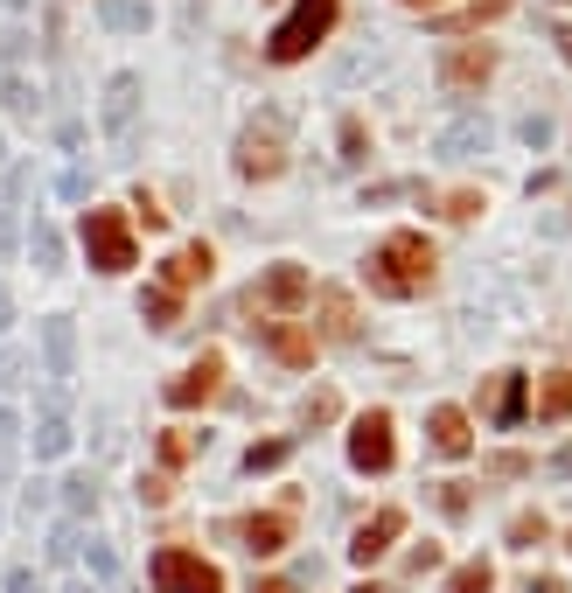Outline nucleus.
I'll return each instance as SVG.
<instances>
[{"mask_svg": "<svg viewBox=\"0 0 572 593\" xmlns=\"http://www.w3.org/2000/svg\"><path fill=\"white\" fill-rule=\"evenodd\" d=\"M363 147H371V140H363V119H343V161L349 168L363 161Z\"/></svg>", "mask_w": 572, "mask_h": 593, "instance_id": "f704fd0d", "label": "nucleus"}, {"mask_svg": "<svg viewBox=\"0 0 572 593\" xmlns=\"http://www.w3.org/2000/svg\"><path fill=\"white\" fill-rule=\"evenodd\" d=\"M356 593H384V586H356Z\"/></svg>", "mask_w": 572, "mask_h": 593, "instance_id": "5fc2aeb1", "label": "nucleus"}, {"mask_svg": "<svg viewBox=\"0 0 572 593\" xmlns=\"http://www.w3.org/2000/svg\"><path fill=\"white\" fill-rule=\"evenodd\" d=\"M175 315H181V294H168V287H147L140 294V322L147 328H175Z\"/></svg>", "mask_w": 572, "mask_h": 593, "instance_id": "5701e85b", "label": "nucleus"}, {"mask_svg": "<svg viewBox=\"0 0 572 593\" xmlns=\"http://www.w3.org/2000/svg\"><path fill=\"white\" fill-rule=\"evenodd\" d=\"M475 210H482V196H475V189H454V196H447V217H454V224H467Z\"/></svg>", "mask_w": 572, "mask_h": 593, "instance_id": "4c0bfd02", "label": "nucleus"}, {"mask_svg": "<svg viewBox=\"0 0 572 593\" xmlns=\"http://www.w3.org/2000/svg\"><path fill=\"white\" fill-rule=\"evenodd\" d=\"M279 168H286V112L273 106L266 119H252L238 134V175L245 182H273Z\"/></svg>", "mask_w": 572, "mask_h": 593, "instance_id": "7ed1b4c3", "label": "nucleus"}, {"mask_svg": "<svg viewBox=\"0 0 572 593\" xmlns=\"http://www.w3.org/2000/svg\"><path fill=\"white\" fill-rule=\"evenodd\" d=\"M29 251H36V266H63V238H57V224H42V217H36Z\"/></svg>", "mask_w": 572, "mask_h": 593, "instance_id": "393cba45", "label": "nucleus"}, {"mask_svg": "<svg viewBox=\"0 0 572 593\" xmlns=\"http://www.w3.org/2000/svg\"><path fill=\"white\" fill-rule=\"evenodd\" d=\"M14 384H29V356L0 349V392H14Z\"/></svg>", "mask_w": 572, "mask_h": 593, "instance_id": "2f4dec72", "label": "nucleus"}, {"mask_svg": "<svg viewBox=\"0 0 572 593\" xmlns=\"http://www.w3.org/2000/svg\"><path fill=\"white\" fill-rule=\"evenodd\" d=\"M315 315H322V343H356V300L343 287H322Z\"/></svg>", "mask_w": 572, "mask_h": 593, "instance_id": "f3484780", "label": "nucleus"}, {"mask_svg": "<svg viewBox=\"0 0 572 593\" xmlns=\"http://www.w3.org/2000/svg\"><path fill=\"white\" fill-rule=\"evenodd\" d=\"M489 147V119H454L447 134L433 140V154H447V161H467V154H482Z\"/></svg>", "mask_w": 572, "mask_h": 593, "instance_id": "6ab92c4d", "label": "nucleus"}, {"mask_svg": "<svg viewBox=\"0 0 572 593\" xmlns=\"http://www.w3.org/2000/svg\"><path fill=\"white\" fill-rule=\"evenodd\" d=\"M134 119H140V77L119 70L112 85H106V134L126 147V140H134Z\"/></svg>", "mask_w": 572, "mask_h": 593, "instance_id": "9d476101", "label": "nucleus"}, {"mask_svg": "<svg viewBox=\"0 0 572 593\" xmlns=\"http://www.w3.org/2000/svg\"><path fill=\"white\" fill-rule=\"evenodd\" d=\"M57 454H70V419L63 412H42L36 419V461H57Z\"/></svg>", "mask_w": 572, "mask_h": 593, "instance_id": "4be33fe9", "label": "nucleus"}, {"mask_svg": "<svg viewBox=\"0 0 572 593\" xmlns=\"http://www.w3.org/2000/svg\"><path fill=\"white\" fill-rule=\"evenodd\" d=\"M134 210H140V224H147V230H161V224H168V210H161V202H154V196H140Z\"/></svg>", "mask_w": 572, "mask_h": 593, "instance_id": "79ce46f5", "label": "nucleus"}, {"mask_svg": "<svg viewBox=\"0 0 572 593\" xmlns=\"http://www.w3.org/2000/svg\"><path fill=\"white\" fill-rule=\"evenodd\" d=\"M0 154H8V147H0Z\"/></svg>", "mask_w": 572, "mask_h": 593, "instance_id": "13d9d810", "label": "nucleus"}, {"mask_svg": "<svg viewBox=\"0 0 572 593\" xmlns=\"http://www.w3.org/2000/svg\"><path fill=\"white\" fill-rule=\"evenodd\" d=\"M398 196H420V182H377L371 196H363V210H371V202H398Z\"/></svg>", "mask_w": 572, "mask_h": 593, "instance_id": "ea45409f", "label": "nucleus"}, {"mask_svg": "<svg viewBox=\"0 0 572 593\" xmlns=\"http://www.w3.org/2000/svg\"><path fill=\"white\" fill-rule=\"evenodd\" d=\"M398 8H440V0H398Z\"/></svg>", "mask_w": 572, "mask_h": 593, "instance_id": "864d4df0", "label": "nucleus"}, {"mask_svg": "<svg viewBox=\"0 0 572 593\" xmlns=\"http://www.w3.org/2000/svg\"><path fill=\"white\" fill-rule=\"evenodd\" d=\"M8 328H14V294L0 287V335H8Z\"/></svg>", "mask_w": 572, "mask_h": 593, "instance_id": "c03bdc74", "label": "nucleus"}, {"mask_svg": "<svg viewBox=\"0 0 572 593\" xmlns=\"http://www.w3.org/2000/svg\"><path fill=\"white\" fill-rule=\"evenodd\" d=\"M552 468H559V475H572V447H565V454H559V461H552Z\"/></svg>", "mask_w": 572, "mask_h": 593, "instance_id": "3c124183", "label": "nucleus"}, {"mask_svg": "<svg viewBox=\"0 0 572 593\" xmlns=\"http://www.w3.org/2000/svg\"><path fill=\"white\" fill-rule=\"evenodd\" d=\"M552 42H559V57L572 63V29H552Z\"/></svg>", "mask_w": 572, "mask_h": 593, "instance_id": "49530a36", "label": "nucleus"}, {"mask_svg": "<svg viewBox=\"0 0 572 593\" xmlns=\"http://www.w3.org/2000/svg\"><path fill=\"white\" fill-rule=\"evenodd\" d=\"M335 412H343V398H335V392H315V398L300 405V419H307V426H328Z\"/></svg>", "mask_w": 572, "mask_h": 593, "instance_id": "c756f323", "label": "nucleus"}, {"mask_svg": "<svg viewBox=\"0 0 572 593\" xmlns=\"http://www.w3.org/2000/svg\"><path fill=\"white\" fill-rule=\"evenodd\" d=\"M85 559H91V580H112V573H119V552H112V545H98V537L85 545Z\"/></svg>", "mask_w": 572, "mask_h": 593, "instance_id": "473e14b6", "label": "nucleus"}, {"mask_svg": "<svg viewBox=\"0 0 572 593\" xmlns=\"http://www.w3.org/2000/svg\"><path fill=\"white\" fill-rule=\"evenodd\" d=\"M42 356H49V384H63L77 377V328H70V315H49L42 322Z\"/></svg>", "mask_w": 572, "mask_h": 593, "instance_id": "f8f14e48", "label": "nucleus"}, {"mask_svg": "<svg viewBox=\"0 0 572 593\" xmlns=\"http://www.w3.org/2000/svg\"><path fill=\"white\" fill-rule=\"evenodd\" d=\"M85 251L98 273H126L134 266V224L119 210H85Z\"/></svg>", "mask_w": 572, "mask_h": 593, "instance_id": "39448f33", "label": "nucleus"}, {"mask_svg": "<svg viewBox=\"0 0 572 593\" xmlns=\"http://www.w3.org/2000/svg\"><path fill=\"white\" fill-rule=\"evenodd\" d=\"M565 8H572V0H565Z\"/></svg>", "mask_w": 572, "mask_h": 593, "instance_id": "4d7b16f0", "label": "nucleus"}, {"mask_svg": "<svg viewBox=\"0 0 572 593\" xmlns=\"http://www.w3.org/2000/svg\"><path fill=\"white\" fill-rule=\"evenodd\" d=\"M168 496H175V482H168V475H147V482H140V503H154V510H161Z\"/></svg>", "mask_w": 572, "mask_h": 593, "instance_id": "a19ab883", "label": "nucleus"}, {"mask_svg": "<svg viewBox=\"0 0 572 593\" xmlns=\"http://www.w3.org/2000/svg\"><path fill=\"white\" fill-rule=\"evenodd\" d=\"M210 266H217V251L196 238V245H181L175 259L161 266V287H168V294H189V287H203V279H210Z\"/></svg>", "mask_w": 572, "mask_h": 593, "instance_id": "ddd939ff", "label": "nucleus"}, {"mask_svg": "<svg viewBox=\"0 0 572 593\" xmlns=\"http://www.w3.org/2000/svg\"><path fill=\"white\" fill-rule=\"evenodd\" d=\"M516 140H524V147H552V119H544V112H531L524 126H516Z\"/></svg>", "mask_w": 572, "mask_h": 593, "instance_id": "72a5a7b5", "label": "nucleus"}, {"mask_svg": "<svg viewBox=\"0 0 572 593\" xmlns=\"http://www.w3.org/2000/svg\"><path fill=\"white\" fill-rule=\"evenodd\" d=\"M489 586H496V573H489V565H482V559H467V565H461V573L447 580V593H489Z\"/></svg>", "mask_w": 572, "mask_h": 593, "instance_id": "c85d7f7f", "label": "nucleus"}, {"mask_svg": "<svg viewBox=\"0 0 572 593\" xmlns=\"http://www.w3.org/2000/svg\"><path fill=\"white\" fill-rule=\"evenodd\" d=\"M544 531H552V524H544L538 510H524V517H510V545H516V552H538V545H544Z\"/></svg>", "mask_w": 572, "mask_h": 593, "instance_id": "bb28decb", "label": "nucleus"}, {"mask_svg": "<svg viewBox=\"0 0 572 593\" xmlns=\"http://www.w3.org/2000/svg\"><path fill=\"white\" fill-rule=\"evenodd\" d=\"M252 593H294V586H286V580H258Z\"/></svg>", "mask_w": 572, "mask_h": 593, "instance_id": "de8ad7c7", "label": "nucleus"}, {"mask_svg": "<svg viewBox=\"0 0 572 593\" xmlns=\"http://www.w3.org/2000/svg\"><path fill=\"white\" fill-rule=\"evenodd\" d=\"M524 593H559V580H531V586H524Z\"/></svg>", "mask_w": 572, "mask_h": 593, "instance_id": "8fccbe9b", "label": "nucleus"}, {"mask_svg": "<svg viewBox=\"0 0 572 593\" xmlns=\"http://www.w3.org/2000/svg\"><path fill=\"white\" fill-rule=\"evenodd\" d=\"M426 447L440 461H461L467 447H475V433H467V412L461 405H433V419H426Z\"/></svg>", "mask_w": 572, "mask_h": 593, "instance_id": "9b49d317", "label": "nucleus"}, {"mask_svg": "<svg viewBox=\"0 0 572 593\" xmlns=\"http://www.w3.org/2000/svg\"><path fill=\"white\" fill-rule=\"evenodd\" d=\"M63 593H98V586H85V580H70V586H63Z\"/></svg>", "mask_w": 572, "mask_h": 593, "instance_id": "603ef678", "label": "nucleus"}, {"mask_svg": "<svg viewBox=\"0 0 572 593\" xmlns=\"http://www.w3.org/2000/svg\"><path fill=\"white\" fill-rule=\"evenodd\" d=\"M503 8H510V0H461V8L440 14V29H475V21H496Z\"/></svg>", "mask_w": 572, "mask_h": 593, "instance_id": "b1692460", "label": "nucleus"}, {"mask_svg": "<svg viewBox=\"0 0 572 593\" xmlns=\"http://www.w3.org/2000/svg\"><path fill=\"white\" fill-rule=\"evenodd\" d=\"M433 238L426 230H392L371 259H363V279H371V294L384 300H412V294H426L433 287Z\"/></svg>", "mask_w": 572, "mask_h": 593, "instance_id": "f257e3e1", "label": "nucleus"}, {"mask_svg": "<svg viewBox=\"0 0 572 593\" xmlns=\"http://www.w3.org/2000/svg\"><path fill=\"white\" fill-rule=\"evenodd\" d=\"M196 454V433H161V461H189Z\"/></svg>", "mask_w": 572, "mask_h": 593, "instance_id": "58836bf2", "label": "nucleus"}, {"mask_svg": "<svg viewBox=\"0 0 572 593\" xmlns=\"http://www.w3.org/2000/svg\"><path fill=\"white\" fill-rule=\"evenodd\" d=\"M14 245V217H0V251H8Z\"/></svg>", "mask_w": 572, "mask_h": 593, "instance_id": "09e8293b", "label": "nucleus"}, {"mask_svg": "<svg viewBox=\"0 0 572 593\" xmlns=\"http://www.w3.org/2000/svg\"><path fill=\"white\" fill-rule=\"evenodd\" d=\"M531 412H538L544 426L572 419V370H544V377H538V405H531Z\"/></svg>", "mask_w": 572, "mask_h": 593, "instance_id": "a211bd4d", "label": "nucleus"}, {"mask_svg": "<svg viewBox=\"0 0 572 593\" xmlns=\"http://www.w3.org/2000/svg\"><path fill=\"white\" fill-rule=\"evenodd\" d=\"M300 300H315V279H307L300 266H273V273H266V279H258V287L245 294V307H252L258 322H273L279 307H300Z\"/></svg>", "mask_w": 572, "mask_h": 593, "instance_id": "0eeeda50", "label": "nucleus"}, {"mask_svg": "<svg viewBox=\"0 0 572 593\" xmlns=\"http://www.w3.org/2000/svg\"><path fill=\"white\" fill-rule=\"evenodd\" d=\"M440 510H447V517H467V482H440Z\"/></svg>", "mask_w": 572, "mask_h": 593, "instance_id": "c9c22d12", "label": "nucleus"}, {"mask_svg": "<svg viewBox=\"0 0 572 593\" xmlns=\"http://www.w3.org/2000/svg\"><path fill=\"white\" fill-rule=\"evenodd\" d=\"M392 461H398V447H392V412H363L356 433H349V468L384 475Z\"/></svg>", "mask_w": 572, "mask_h": 593, "instance_id": "6e6552de", "label": "nucleus"}, {"mask_svg": "<svg viewBox=\"0 0 572 593\" xmlns=\"http://www.w3.org/2000/svg\"><path fill=\"white\" fill-rule=\"evenodd\" d=\"M77 552H85V537H77L70 524H63L57 537H49V559H57V565H63V559H77Z\"/></svg>", "mask_w": 572, "mask_h": 593, "instance_id": "e433bc0d", "label": "nucleus"}, {"mask_svg": "<svg viewBox=\"0 0 572 593\" xmlns=\"http://www.w3.org/2000/svg\"><path fill=\"white\" fill-rule=\"evenodd\" d=\"M8 593H36V573H8Z\"/></svg>", "mask_w": 572, "mask_h": 593, "instance_id": "a18cd8bd", "label": "nucleus"}, {"mask_svg": "<svg viewBox=\"0 0 572 593\" xmlns=\"http://www.w3.org/2000/svg\"><path fill=\"white\" fill-rule=\"evenodd\" d=\"M217 384H224V356H217V349H203L196 364L168 384V405H175V412H189V405H203V398H217Z\"/></svg>", "mask_w": 572, "mask_h": 593, "instance_id": "1a4fd4ad", "label": "nucleus"}, {"mask_svg": "<svg viewBox=\"0 0 572 593\" xmlns=\"http://www.w3.org/2000/svg\"><path fill=\"white\" fill-rule=\"evenodd\" d=\"M335 14H343V0H294V14H286L279 29H273V42H266V57L273 63H300L315 42H328Z\"/></svg>", "mask_w": 572, "mask_h": 593, "instance_id": "f03ea898", "label": "nucleus"}, {"mask_svg": "<svg viewBox=\"0 0 572 593\" xmlns=\"http://www.w3.org/2000/svg\"><path fill=\"white\" fill-rule=\"evenodd\" d=\"M230 537H245L252 559H273V552H286V537H294V517H238Z\"/></svg>", "mask_w": 572, "mask_h": 593, "instance_id": "2eb2a0df", "label": "nucleus"}, {"mask_svg": "<svg viewBox=\"0 0 572 593\" xmlns=\"http://www.w3.org/2000/svg\"><path fill=\"white\" fill-rule=\"evenodd\" d=\"M489 77H496V49L489 42H454L447 57H440V91L447 98H475Z\"/></svg>", "mask_w": 572, "mask_h": 593, "instance_id": "423d86ee", "label": "nucleus"}, {"mask_svg": "<svg viewBox=\"0 0 572 593\" xmlns=\"http://www.w3.org/2000/svg\"><path fill=\"white\" fill-rule=\"evenodd\" d=\"M524 412H531V398H524V370H503V377H496V398H489V419H496V426H516Z\"/></svg>", "mask_w": 572, "mask_h": 593, "instance_id": "aec40b11", "label": "nucleus"}, {"mask_svg": "<svg viewBox=\"0 0 572 593\" xmlns=\"http://www.w3.org/2000/svg\"><path fill=\"white\" fill-rule=\"evenodd\" d=\"M405 531V510H377V517L371 524H363L356 537H349V559L356 565H371V559H384V552H392V537Z\"/></svg>", "mask_w": 572, "mask_h": 593, "instance_id": "dca6fc26", "label": "nucleus"}, {"mask_svg": "<svg viewBox=\"0 0 572 593\" xmlns=\"http://www.w3.org/2000/svg\"><path fill=\"white\" fill-rule=\"evenodd\" d=\"M0 98H8V112H21V119H36V91L21 85V77H8V85H0Z\"/></svg>", "mask_w": 572, "mask_h": 593, "instance_id": "7c9ffc66", "label": "nucleus"}, {"mask_svg": "<svg viewBox=\"0 0 572 593\" xmlns=\"http://www.w3.org/2000/svg\"><path fill=\"white\" fill-rule=\"evenodd\" d=\"M154 586L161 593H224V573L189 545H161L154 552Z\"/></svg>", "mask_w": 572, "mask_h": 593, "instance_id": "20e7f679", "label": "nucleus"}, {"mask_svg": "<svg viewBox=\"0 0 572 593\" xmlns=\"http://www.w3.org/2000/svg\"><path fill=\"white\" fill-rule=\"evenodd\" d=\"M14 433H21V426H14V412H8V405H0V454H8V447H14Z\"/></svg>", "mask_w": 572, "mask_h": 593, "instance_id": "37998d69", "label": "nucleus"}, {"mask_svg": "<svg viewBox=\"0 0 572 593\" xmlns=\"http://www.w3.org/2000/svg\"><path fill=\"white\" fill-rule=\"evenodd\" d=\"M8 8H21V0H8Z\"/></svg>", "mask_w": 572, "mask_h": 593, "instance_id": "6e6d98bb", "label": "nucleus"}, {"mask_svg": "<svg viewBox=\"0 0 572 593\" xmlns=\"http://www.w3.org/2000/svg\"><path fill=\"white\" fill-rule=\"evenodd\" d=\"M98 21H106L112 36H147V8H140V0H98Z\"/></svg>", "mask_w": 572, "mask_h": 593, "instance_id": "412c9836", "label": "nucleus"}, {"mask_svg": "<svg viewBox=\"0 0 572 593\" xmlns=\"http://www.w3.org/2000/svg\"><path fill=\"white\" fill-rule=\"evenodd\" d=\"M258 328V343H266L273 356H279V364H315V335H307V328H294V322H252Z\"/></svg>", "mask_w": 572, "mask_h": 593, "instance_id": "4468645a", "label": "nucleus"}, {"mask_svg": "<svg viewBox=\"0 0 572 593\" xmlns=\"http://www.w3.org/2000/svg\"><path fill=\"white\" fill-rule=\"evenodd\" d=\"M286 454H294V441H258V447L245 454V475H266V468H279Z\"/></svg>", "mask_w": 572, "mask_h": 593, "instance_id": "cd10ccee", "label": "nucleus"}, {"mask_svg": "<svg viewBox=\"0 0 572 593\" xmlns=\"http://www.w3.org/2000/svg\"><path fill=\"white\" fill-rule=\"evenodd\" d=\"M63 510H70V517H91V510H98V482L91 475H70L63 482Z\"/></svg>", "mask_w": 572, "mask_h": 593, "instance_id": "a878e982", "label": "nucleus"}]
</instances>
